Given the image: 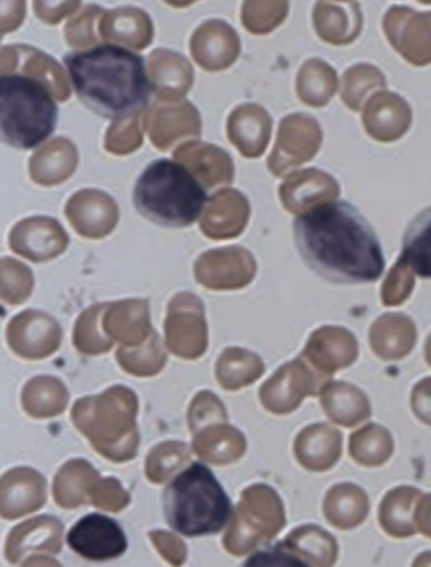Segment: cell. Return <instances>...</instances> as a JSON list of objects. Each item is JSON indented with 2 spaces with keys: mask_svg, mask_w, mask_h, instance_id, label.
<instances>
[{
  "mask_svg": "<svg viewBox=\"0 0 431 567\" xmlns=\"http://www.w3.org/2000/svg\"><path fill=\"white\" fill-rule=\"evenodd\" d=\"M105 11L100 6L84 8L73 21L68 22L64 28V39L71 48L76 50H90L99 47L102 34H99Z\"/></svg>",
  "mask_w": 431,
  "mask_h": 567,
  "instance_id": "12",
  "label": "cell"
},
{
  "mask_svg": "<svg viewBox=\"0 0 431 567\" xmlns=\"http://www.w3.org/2000/svg\"><path fill=\"white\" fill-rule=\"evenodd\" d=\"M165 520L184 537H203L225 529L232 501L218 478L203 463H193L164 492Z\"/></svg>",
  "mask_w": 431,
  "mask_h": 567,
  "instance_id": "4",
  "label": "cell"
},
{
  "mask_svg": "<svg viewBox=\"0 0 431 567\" xmlns=\"http://www.w3.org/2000/svg\"><path fill=\"white\" fill-rule=\"evenodd\" d=\"M24 0H2V32L16 31L24 21Z\"/></svg>",
  "mask_w": 431,
  "mask_h": 567,
  "instance_id": "14",
  "label": "cell"
},
{
  "mask_svg": "<svg viewBox=\"0 0 431 567\" xmlns=\"http://www.w3.org/2000/svg\"><path fill=\"white\" fill-rule=\"evenodd\" d=\"M68 546L84 559L103 560L116 559L125 554L129 543L119 522L102 514H90L71 527L68 533Z\"/></svg>",
  "mask_w": 431,
  "mask_h": 567,
  "instance_id": "6",
  "label": "cell"
},
{
  "mask_svg": "<svg viewBox=\"0 0 431 567\" xmlns=\"http://www.w3.org/2000/svg\"><path fill=\"white\" fill-rule=\"evenodd\" d=\"M401 265L423 280H431V206L408 223L401 241Z\"/></svg>",
  "mask_w": 431,
  "mask_h": 567,
  "instance_id": "10",
  "label": "cell"
},
{
  "mask_svg": "<svg viewBox=\"0 0 431 567\" xmlns=\"http://www.w3.org/2000/svg\"><path fill=\"white\" fill-rule=\"evenodd\" d=\"M81 0H34L38 19L47 24L57 25L80 8Z\"/></svg>",
  "mask_w": 431,
  "mask_h": 567,
  "instance_id": "13",
  "label": "cell"
},
{
  "mask_svg": "<svg viewBox=\"0 0 431 567\" xmlns=\"http://www.w3.org/2000/svg\"><path fill=\"white\" fill-rule=\"evenodd\" d=\"M165 4L171 6V8L183 9L187 8V6L194 4L197 0H164Z\"/></svg>",
  "mask_w": 431,
  "mask_h": 567,
  "instance_id": "15",
  "label": "cell"
},
{
  "mask_svg": "<svg viewBox=\"0 0 431 567\" xmlns=\"http://www.w3.org/2000/svg\"><path fill=\"white\" fill-rule=\"evenodd\" d=\"M61 536L63 524L57 518L41 517L21 524L18 529L9 534L6 556L9 563H21L22 554L29 553L32 547L41 550H50L58 554L61 549Z\"/></svg>",
  "mask_w": 431,
  "mask_h": 567,
  "instance_id": "9",
  "label": "cell"
},
{
  "mask_svg": "<svg viewBox=\"0 0 431 567\" xmlns=\"http://www.w3.org/2000/svg\"><path fill=\"white\" fill-rule=\"evenodd\" d=\"M100 34L112 44L144 50L154 39V25L142 9L119 8L105 12L100 24Z\"/></svg>",
  "mask_w": 431,
  "mask_h": 567,
  "instance_id": "8",
  "label": "cell"
},
{
  "mask_svg": "<svg viewBox=\"0 0 431 567\" xmlns=\"http://www.w3.org/2000/svg\"><path fill=\"white\" fill-rule=\"evenodd\" d=\"M191 51L206 70H225L239 56V38L225 21H207L194 32Z\"/></svg>",
  "mask_w": 431,
  "mask_h": 567,
  "instance_id": "7",
  "label": "cell"
},
{
  "mask_svg": "<svg viewBox=\"0 0 431 567\" xmlns=\"http://www.w3.org/2000/svg\"><path fill=\"white\" fill-rule=\"evenodd\" d=\"M47 81L31 73H2L0 134L16 151H32L54 134L58 106Z\"/></svg>",
  "mask_w": 431,
  "mask_h": 567,
  "instance_id": "5",
  "label": "cell"
},
{
  "mask_svg": "<svg viewBox=\"0 0 431 567\" xmlns=\"http://www.w3.org/2000/svg\"><path fill=\"white\" fill-rule=\"evenodd\" d=\"M294 239L307 267L329 284H374L384 274V251L374 228L346 200L316 204L298 214Z\"/></svg>",
  "mask_w": 431,
  "mask_h": 567,
  "instance_id": "1",
  "label": "cell"
},
{
  "mask_svg": "<svg viewBox=\"0 0 431 567\" xmlns=\"http://www.w3.org/2000/svg\"><path fill=\"white\" fill-rule=\"evenodd\" d=\"M63 61L80 102L102 118H135L147 109L152 81L141 54L109 42Z\"/></svg>",
  "mask_w": 431,
  "mask_h": 567,
  "instance_id": "2",
  "label": "cell"
},
{
  "mask_svg": "<svg viewBox=\"0 0 431 567\" xmlns=\"http://www.w3.org/2000/svg\"><path fill=\"white\" fill-rule=\"evenodd\" d=\"M206 204L203 181L179 162L168 158L151 162L135 184V209L162 228L183 229L194 225Z\"/></svg>",
  "mask_w": 431,
  "mask_h": 567,
  "instance_id": "3",
  "label": "cell"
},
{
  "mask_svg": "<svg viewBox=\"0 0 431 567\" xmlns=\"http://www.w3.org/2000/svg\"><path fill=\"white\" fill-rule=\"evenodd\" d=\"M288 16V0H245L242 22L252 34H268L284 24Z\"/></svg>",
  "mask_w": 431,
  "mask_h": 567,
  "instance_id": "11",
  "label": "cell"
}]
</instances>
